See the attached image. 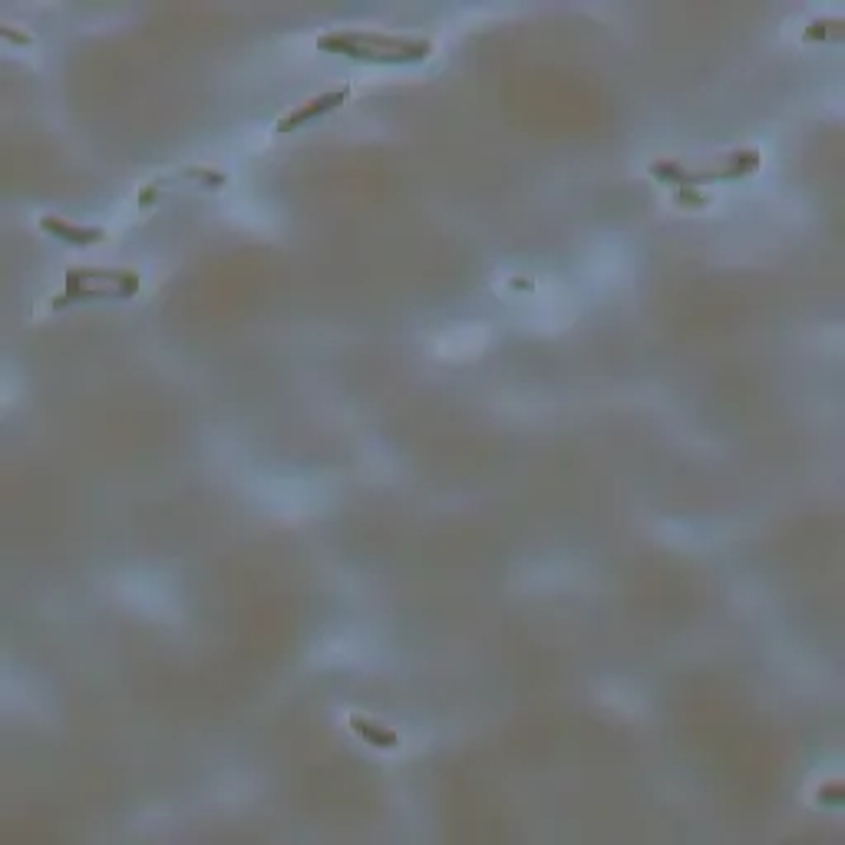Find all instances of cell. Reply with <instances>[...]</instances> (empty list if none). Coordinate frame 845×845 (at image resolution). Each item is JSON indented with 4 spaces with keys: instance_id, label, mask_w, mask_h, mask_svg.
<instances>
[{
    "instance_id": "obj_3",
    "label": "cell",
    "mask_w": 845,
    "mask_h": 845,
    "mask_svg": "<svg viewBox=\"0 0 845 845\" xmlns=\"http://www.w3.org/2000/svg\"><path fill=\"white\" fill-rule=\"evenodd\" d=\"M142 278L129 268H70L63 274V294L50 307L86 304V301H126L136 298Z\"/></svg>"
},
{
    "instance_id": "obj_8",
    "label": "cell",
    "mask_w": 845,
    "mask_h": 845,
    "mask_svg": "<svg viewBox=\"0 0 845 845\" xmlns=\"http://www.w3.org/2000/svg\"><path fill=\"white\" fill-rule=\"evenodd\" d=\"M816 799H819V803H829V806H842V803H845V796H842V783H829V786H822Z\"/></svg>"
},
{
    "instance_id": "obj_10",
    "label": "cell",
    "mask_w": 845,
    "mask_h": 845,
    "mask_svg": "<svg viewBox=\"0 0 845 845\" xmlns=\"http://www.w3.org/2000/svg\"><path fill=\"white\" fill-rule=\"evenodd\" d=\"M677 202H680V205H697V208H700V205H707L710 199H707V195H697L694 189H677Z\"/></svg>"
},
{
    "instance_id": "obj_5",
    "label": "cell",
    "mask_w": 845,
    "mask_h": 845,
    "mask_svg": "<svg viewBox=\"0 0 845 845\" xmlns=\"http://www.w3.org/2000/svg\"><path fill=\"white\" fill-rule=\"evenodd\" d=\"M40 232H47L53 238H60V241H67V245H76V248H93V245H100V241H106V228H93V225H73L67 222V218H57V215H40Z\"/></svg>"
},
{
    "instance_id": "obj_1",
    "label": "cell",
    "mask_w": 845,
    "mask_h": 845,
    "mask_svg": "<svg viewBox=\"0 0 845 845\" xmlns=\"http://www.w3.org/2000/svg\"><path fill=\"white\" fill-rule=\"evenodd\" d=\"M317 50L360 63H380V67H403V63H423L433 53V43L423 37L377 34V30H331L317 37Z\"/></svg>"
},
{
    "instance_id": "obj_9",
    "label": "cell",
    "mask_w": 845,
    "mask_h": 845,
    "mask_svg": "<svg viewBox=\"0 0 845 845\" xmlns=\"http://www.w3.org/2000/svg\"><path fill=\"white\" fill-rule=\"evenodd\" d=\"M0 37L10 40V43H20V47H30V43H34V37H30V34H17V30L10 27V24H0Z\"/></svg>"
},
{
    "instance_id": "obj_4",
    "label": "cell",
    "mask_w": 845,
    "mask_h": 845,
    "mask_svg": "<svg viewBox=\"0 0 845 845\" xmlns=\"http://www.w3.org/2000/svg\"><path fill=\"white\" fill-rule=\"evenodd\" d=\"M347 100H350V86H344V90H331V93L314 96V100H307V103H301V106H294L291 113H284L278 123H274V133H278V136L298 133L301 126H307V123H314V119L327 116L331 109L344 106Z\"/></svg>"
},
{
    "instance_id": "obj_7",
    "label": "cell",
    "mask_w": 845,
    "mask_h": 845,
    "mask_svg": "<svg viewBox=\"0 0 845 845\" xmlns=\"http://www.w3.org/2000/svg\"><path fill=\"white\" fill-rule=\"evenodd\" d=\"M842 34H845L842 17H822V20H812L806 27L803 40H842Z\"/></svg>"
},
{
    "instance_id": "obj_2",
    "label": "cell",
    "mask_w": 845,
    "mask_h": 845,
    "mask_svg": "<svg viewBox=\"0 0 845 845\" xmlns=\"http://www.w3.org/2000/svg\"><path fill=\"white\" fill-rule=\"evenodd\" d=\"M763 166L760 149H737L727 152V156H717L707 166H684L677 159H657L647 166L654 182L671 185V189H697V185H713V182H733V179H746L756 169Z\"/></svg>"
},
{
    "instance_id": "obj_6",
    "label": "cell",
    "mask_w": 845,
    "mask_h": 845,
    "mask_svg": "<svg viewBox=\"0 0 845 845\" xmlns=\"http://www.w3.org/2000/svg\"><path fill=\"white\" fill-rule=\"evenodd\" d=\"M347 727L357 733L360 740L370 743V746H377V750H397V746L403 743L400 740V733L397 730H390V727H383V723L377 720H370L364 717V713H350V720H347Z\"/></svg>"
}]
</instances>
